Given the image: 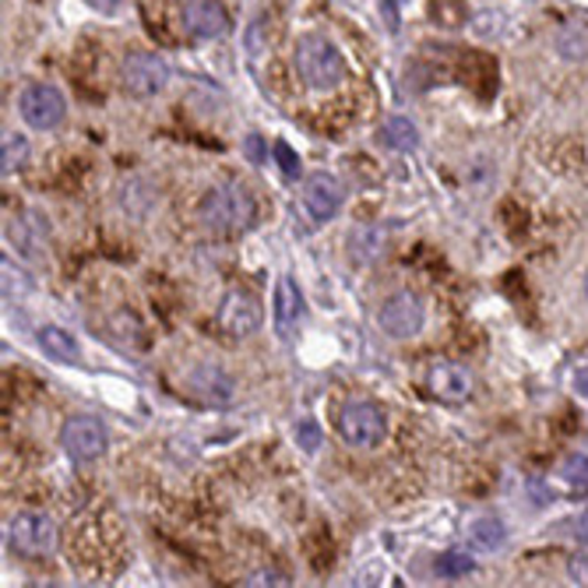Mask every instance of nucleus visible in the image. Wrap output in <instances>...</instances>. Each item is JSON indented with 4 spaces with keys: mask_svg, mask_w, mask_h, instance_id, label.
I'll return each instance as SVG.
<instances>
[{
    "mask_svg": "<svg viewBox=\"0 0 588 588\" xmlns=\"http://www.w3.org/2000/svg\"><path fill=\"white\" fill-rule=\"evenodd\" d=\"M469 540H472L476 549H487V554H493V549L504 546L508 529L501 525V519H476L472 529H469Z\"/></svg>",
    "mask_w": 588,
    "mask_h": 588,
    "instance_id": "f3484780",
    "label": "nucleus"
},
{
    "mask_svg": "<svg viewBox=\"0 0 588 588\" xmlns=\"http://www.w3.org/2000/svg\"><path fill=\"white\" fill-rule=\"evenodd\" d=\"M575 532H578V540H581V543H588V514H585V519L578 522V529H575Z\"/></svg>",
    "mask_w": 588,
    "mask_h": 588,
    "instance_id": "cd10ccee",
    "label": "nucleus"
},
{
    "mask_svg": "<svg viewBox=\"0 0 588 588\" xmlns=\"http://www.w3.org/2000/svg\"><path fill=\"white\" fill-rule=\"evenodd\" d=\"M296 437H300V448H303V451H317V448H320V431H317L311 420H303V423L296 426Z\"/></svg>",
    "mask_w": 588,
    "mask_h": 588,
    "instance_id": "5701e85b",
    "label": "nucleus"
},
{
    "mask_svg": "<svg viewBox=\"0 0 588 588\" xmlns=\"http://www.w3.org/2000/svg\"><path fill=\"white\" fill-rule=\"evenodd\" d=\"M335 426H338V434H342V440L352 444V448H373V444H381L388 434V420L381 413V405H373V402L342 405Z\"/></svg>",
    "mask_w": 588,
    "mask_h": 588,
    "instance_id": "39448f33",
    "label": "nucleus"
},
{
    "mask_svg": "<svg viewBox=\"0 0 588 588\" xmlns=\"http://www.w3.org/2000/svg\"><path fill=\"white\" fill-rule=\"evenodd\" d=\"M423 320H426V311H423V300L416 293H391L384 303H381V314H378V325L388 338H416L423 331Z\"/></svg>",
    "mask_w": 588,
    "mask_h": 588,
    "instance_id": "423d86ee",
    "label": "nucleus"
},
{
    "mask_svg": "<svg viewBox=\"0 0 588 588\" xmlns=\"http://www.w3.org/2000/svg\"><path fill=\"white\" fill-rule=\"evenodd\" d=\"M106 426L96 416H70L61 431L64 451L75 461H96L106 455Z\"/></svg>",
    "mask_w": 588,
    "mask_h": 588,
    "instance_id": "9d476101",
    "label": "nucleus"
},
{
    "mask_svg": "<svg viewBox=\"0 0 588 588\" xmlns=\"http://www.w3.org/2000/svg\"><path fill=\"white\" fill-rule=\"evenodd\" d=\"M35 342H40V349L50 356V360H61V363H75L78 360V342L64 328H57V325L40 328Z\"/></svg>",
    "mask_w": 588,
    "mask_h": 588,
    "instance_id": "2eb2a0df",
    "label": "nucleus"
},
{
    "mask_svg": "<svg viewBox=\"0 0 588 588\" xmlns=\"http://www.w3.org/2000/svg\"><path fill=\"white\" fill-rule=\"evenodd\" d=\"M557 50L567 61H581L588 57V25L585 22H567L557 35Z\"/></svg>",
    "mask_w": 588,
    "mask_h": 588,
    "instance_id": "a211bd4d",
    "label": "nucleus"
},
{
    "mask_svg": "<svg viewBox=\"0 0 588 588\" xmlns=\"http://www.w3.org/2000/svg\"><path fill=\"white\" fill-rule=\"evenodd\" d=\"M219 328L226 338H251L261 328V311H258V300L243 290H229L219 303Z\"/></svg>",
    "mask_w": 588,
    "mask_h": 588,
    "instance_id": "9b49d317",
    "label": "nucleus"
},
{
    "mask_svg": "<svg viewBox=\"0 0 588 588\" xmlns=\"http://www.w3.org/2000/svg\"><path fill=\"white\" fill-rule=\"evenodd\" d=\"M29 159V141L22 134H4V145H0V173H18Z\"/></svg>",
    "mask_w": 588,
    "mask_h": 588,
    "instance_id": "6ab92c4d",
    "label": "nucleus"
},
{
    "mask_svg": "<svg viewBox=\"0 0 588 588\" xmlns=\"http://www.w3.org/2000/svg\"><path fill=\"white\" fill-rule=\"evenodd\" d=\"M567 575H571L575 585H588V557H575L567 564Z\"/></svg>",
    "mask_w": 588,
    "mask_h": 588,
    "instance_id": "b1692460",
    "label": "nucleus"
},
{
    "mask_svg": "<svg viewBox=\"0 0 588 588\" xmlns=\"http://www.w3.org/2000/svg\"><path fill=\"white\" fill-rule=\"evenodd\" d=\"M176 14L190 40H219L229 29V11L222 0H176Z\"/></svg>",
    "mask_w": 588,
    "mask_h": 588,
    "instance_id": "6e6552de",
    "label": "nucleus"
},
{
    "mask_svg": "<svg viewBox=\"0 0 588 588\" xmlns=\"http://www.w3.org/2000/svg\"><path fill=\"white\" fill-rule=\"evenodd\" d=\"M476 391V381L472 373L461 367V363H451V360H440L426 370V395L440 405H461L469 402Z\"/></svg>",
    "mask_w": 588,
    "mask_h": 588,
    "instance_id": "1a4fd4ad",
    "label": "nucleus"
},
{
    "mask_svg": "<svg viewBox=\"0 0 588 588\" xmlns=\"http://www.w3.org/2000/svg\"><path fill=\"white\" fill-rule=\"evenodd\" d=\"M381 141L391 152H413L420 145V131L409 117H388L381 128Z\"/></svg>",
    "mask_w": 588,
    "mask_h": 588,
    "instance_id": "dca6fc26",
    "label": "nucleus"
},
{
    "mask_svg": "<svg viewBox=\"0 0 588 588\" xmlns=\"http://www.w3.org/2000/svg\"><path fill=\"white\" fill-rule=\"evenodd\" d=\"M18 113L29 123L32 131H53L64 123L67 102L53 85H29L22 96H18Z\"/></svg>",
    "mask_w": 588,
    "mask_h": 588,
    "instance_id": "0eeeda50",
    "label": "nucleus"
},
{
    "mask_svg": "<svg viewBox=\"0 0 588 588\" xmlns=\"http://www.w3.org/2000/svg\"><path fill=\"white\" fill-rule=\"evenodd\" d=\"M187 391L205 405H229L237 399V381L219 367H194L187 373Z\"/></svg>",
    "mask_w": 588,
    "mask_h": 588,
    "instance_id": "ddd939ff",
    "label": "nucleus"
},
{
    "mask_svg": "<svg viewBox=\"0 0 588 588\" xmlns=\"http://www.w3.org/2000/svg\"><path fill=\"white\" fill-rule=\"evenodd\" d=\"M85 4L88 8H92V11H102V14H113L120 4H123V0H85Z\"/></svg>",
    "mask_w": 588,
    "mask_h": 588,
    "instance_id": "a878e982",
    "label": "nucleus"
},
{
    "mask_svg": "<svg viewBox=\"0 0 588 588\" xmlns=\"http://www.w3.org/2000/svg\"><path fill=\"white\" fill-rule=\"evenodd\" d=\"M293 64H296L300 81L307 85L311 92H331V88H338L349 75L346 57L338 53V46L320 40V35H303L296 43Z\"/></svg>",
    "mask_w": 588,
    "mask_h": 588,
    "instance_id": "f03ea898",
    "label": "nucleus"
},
{
    "mask_svg": "<svg viewBox=\"0 0 588 588\" xmlns=\"http://www.w3.org/2000/svg\"><path fill=\"white\" fill-rule=\"evenodd\" d=\"M476 571V560L469 554H458V549H451V554H440L434 560V575L437 578H466Z\"/></svg>",
    "mask_w": 588,
    "mask_h": 588,
    "instance_id": "aec40b11",
    "label": "nucleus"
},
{
    "mask_svg": "<svg viewBox=\"0 0 588 588\" xmlns=\"http://www.w3.org/2000/svg\"><path fill=\"white\" fill-rule=\"evenodd\" d=\"M275 159H279V170L286 173L290 181H300V159L286 141H275Z\"/></svg>",
    "mask_w": 588,
    "mask_h": 588,
    "instance_id": "4be33fe9",
    "label": "nucleus"
},
{
    "mask_svg": "<svg viewBox=\"0 0 588 588\" xmlns=\"http://www.w3.org/2000/svg\"><path fill=\"white\" fill-rule=\"evenodd\" d=\"M560 476L567 479V487H571V490L588 493V455H571V458H564Z\"/></svg>",
    "mask_w": 588,
    "mask_h": 588,
    "instance_id": "412c9836",
    "label": "nucleus"
},
{
    "mask_svg": "<svg viewBox=\"0 0 588 588\" xmlns=\"http://www.w3.org/2000/svg\"><path fill=\"white\" fill-rule=\"evenodd\" d=\"M575 388H578L581 399H588V367H581V370L575 373Z\"/></svg>",
    "mask_w": 588,
    "mask_h": 588,
    "instance_id": "bb28decb",
    "label": "nucleus"
},
{
    "mask_svg": "<svg viewBox=\"0 0 588 588\" xmlns=\"http://www.w3.org/2000/svg\"><path fill=\"white\" fill-rule=\"evenodd\" d=\"M303 314V296L300 286L293 279H279V290H275V325L282 335H290V328L300 320Z\"/></svg>",
    "mask_w": 588,
    "mask_h": 588,
    "instance_id": "4468645a",
    "label": "nucleus"
},
{
    "mask_svg": "<svg viewBox=\"0 0 588 588\" xmlns=\"http://www.w3.org/2000/svg\"><path fill=\"white\" fill-rule=\"evenodd\" d=\"M8 543L18 557H46L57 546V525L43 511H22L8 525Z\"/></svg>",
    "mask_w": 588,
    "mask_h": 588,
    "instance_id": "20e7f679",
    "label": "nucleus"
},
{
    "mask_svg": "<svg viewBox=\"0 0 588 588\" xmlns=\"http://www.w3.org/2000/svg\"><path fill=\"white\" fill-rule=\"evenodd\" d=\"M585 293H588V279H585Z\"/></svg>",
    "mask_w": 588,
    "mask_h": 588,
    "instance_id": "c85d7f7f",
    "label": "nucleus"
},
{
    "mask_svg": "<svg viewBox=\"0 0 588 588\" xmlns=\"http://www.w3.org/2000/svg\"><path fill=\"white\" fill-rule=\"evenodd\" d=\"M342 198H346V190L331 173H314L307 181V187H303V208H307V216L317 226H325V222H331L338 216Z\"/></svg>",
    "mask_w": 588,
    "mask_h": 588,
    "instance_id": "f8f14e48",
    "label": "nucleus"
},
{
    "mask_svg": "<svg viewBox=\"0 0 588 588\" xmlns=\"http://www.w3.org/2000/svg\"><path fill=\"white\" fill-rule=\"evenodd\" d=\"M202 226L216 237H240L258 219V202L243 184H219L202 198Z\"/></svg>",
    "mask_w": 588,
    "mask_h": 588,
    "instance_id": "f257e3e1",
    "label": "nucleus"
},
{
    "mask_svg": "<svg viewBox=\"0 0 588 588\" xmlns=\"http://www.w3.org/2000/svg\"><path fill=\"white\" fill-rule=\"evenodd\" d=\"M243 585H290V578L279 575V571H258V575L247 578Z\"/></svg>",
    "mask_w": 588,
    "mask_h": 588,
    "instance_id": "393cba45",
    "label": "nucleus"
},
{
    "mask_svg": "<svg viewBox=\"0 0 588 588\" xmlns=\"http://www.w3.org/2000/svg\"><path fill=\"white\" fill-rule=\"evenodd\" d=\"M166 81H170V64L159 57V53L134 50L120 64V85H123V92L134 99L159 96L166 88Z\"/></svg>",
    "mask_w": 588,
    "mask_h": 588,
    "instance_id": "7ed1b4c3",
    "label": "nucleus"
}]
</instances>
